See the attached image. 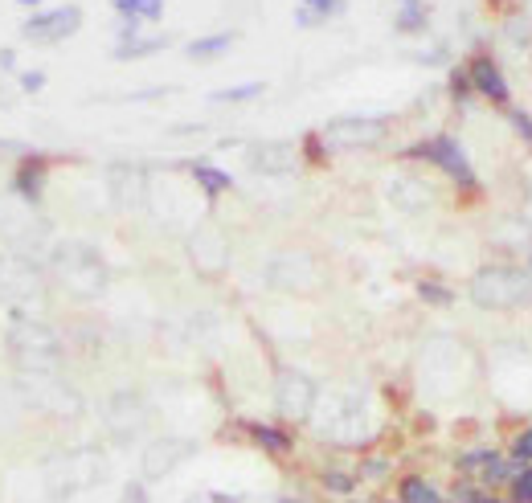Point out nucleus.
<instances>
[{"label": "nucleus", "instance_id": "nucleus-3", "mask_svg": "<svg viewBox=\"0 0 532 503\" xmlns=\"http://www.w3.org/2000/svg\"><path fill=\"white\" fill-rule=\"evenodd\" d=\"M9 352H13V360L21 364L25 373H37V377L54 373L58 364H62L58 336L46 324L29 319V315H13V324H9Z\"/></svg>", "mask_w": 532, "mask_h": 503}, {"label": "nucleus", "instance_id": "nucleus-34", "mask_svg": "<svg viewBox=\"0 0 532 503\" xmlns=\"http://www.w3.org/2000/svg\"><path fill=\"white\" fill-rule=\"evenodd\" d=\"M385 471H389V463H385V459H373V463H369V471H365V475H373V479H377V475H385Z\"/></svg>", "mask_w": 532, "mask_h": 503}, {"label": "nucleus", "instance_id": "nucleus-6", "mask_svg": "<svg viewBox=\"0 0 532 503\" xmlns=\"http://www.w3.org/2000/svg\"><path fill=\"white\" fill-rule=\"evenodd\" d=\"M410 156H422V160H434L442 172H447L459 189H467V193H475V172H471V160H467V152L459 148V140L455 135H434L430 144H422V148H410Z\"/></svg>", "mask_w": 532, "mask_h": 503}, {"label": "nucleus", "instance_id": "nucleus-31", "mask_svg": "<svg viewBox=\"0 0 532 503\" xmlns=\"http://www.w3.org/2000/svg\"><path fill=\"white\" fill-rule=\"evenodd\" d=\"M164 0H140V21H160Z\"/></svg>", "mask_w": 532, "mask_h": 503}, {"label": "nucleus", "instance_id": "nucleus-22", "mask_svg": "<svg viewBox=\"0 0 532 503\" xmlns=\"http://www.w3.org/2000/svg\"><path fill=\"white\" fill-rule=\"evenodd\" d=\"M512 495H516V503H532V467H524L512 479Z\"/></svg>", "mask_w": 532, "mask_h": 503}, {"label": "nucleus", "instance_id": "nucleus-30", "mask_svg": "<svg viewBox=\"0 0 532 503\" xmlns=\"http://www.w3.org/2000/svg\"><path fill=\"white\" fill-rule=\"evenodd\" d=\"M123 21H140V0H111Z\"/></svg>", "mask_w": 532, "mask_h": 503}, {"label": "nucleus", "instance_id": "nucleus-29", "mask_svg": "<svg viewBox=\"0 0 532 503\" xmlns=\"http://www.w3.org/2000/svg\"><path fill=\"white\" fill-rule=\"evenodd\" d=\"M115 503H152V499H148L144 483H127V487H123V495H119Z\"/></svg>", "mask_w": 532, "mask_h": 503}, {"label": "nucleus", "instance_id": "nucleus-21", "mask_svg": "<svg viewBox=\"0 0 532 503\" xmlns=\"http://www.w3.org/2000/svg\"><path fill=\"white\" fill-rule=\"evenodd\" d=\"M426 13H422V0H402V17H397V25L402 29H422Z\"/></svg>", "mask_w": 532, "mask_h": 503}, {"label": "nucleus", "instance_id": "nucleus-13", "mask_svg": "<svg viewBox=\"0 0 532 503\" xmlns=\"http://www.w3.org/2000/svg\"><path fill=\"white\" fill-rule=\"evenodd\" d=\"M193 176H197V185L209 193V197H217V193H226L234 180H230V172H221V168H213V164H193Z\"/></svg>", "mask_w": 532, "mask_h": 503}, {"label": "nucleus", "instance_id": "nucleus-15", "mask_svg": "<svg viewBox=\"0 0 532 503\" xmlns=\"http://www.w3.org/2000/svg\"><path fill=\"white\" fill-rule=\"evenodd\" d=\"M234 45V33H213V37H201L189 45V58H217V54H226Z\"/></svg>", "mask_w": 532, "mask_h": 503}, {"label": "nucleus", "instance_id": "nucleus-37", "mask_svg": "<svg viewBox=\"0 0 532 503\" xmlns=\"http://www.w3.org/2000/svg\"><path fill=\"white\" fill-rule=\"evenodd\" d=\"M492 5H508V0H492Z\"/></svg>", "mask_w": 532, "mask_h": 503}, {"label": "nucleus", "instance_id": "nucleus-8", "mask_svg": "<svg viewBox=\"0 0 532 503\" xmlns=\"http://www.w3.org/2000/svg\"><path fill=\"white\" fill-rule=\"evenodd\" d=\"M385 140V119L369 115H340L328 123V144L332 148H373Z\"/></svg>", "mask_w": 532, "mask_h": 503}, {"label": "nucleus", "instance_id": "nucleus-38", "mask_svg": "<svg viewBox=\"0 0 532 503\" xmlns=\"http://www.w3.org/2000/svg\"><path fill=\"white\" fill-rule=\"evenodd\" d=\"M528 274H532V258H528Z\"/></svg>", "mask_w": 532, "mask_h": 503}, {"label": "nucleus", "instance_id": "nucleus-14", "mask_svg": "<svg viewBox=\"0 0 532 503\" xmlns=\"http://www.w3.org/2000/svg\"><path fill=\"white\" fill-rule=\"evenodd\" d=\"M402 503H451L442 491H434L426 479H406L402 483Z\"/></svg>", "mask_w": 532, "mask_h": 503}, {"label": "nucleus", "instance_id": "nucleus-12", "mask_svg": "<svg viewBox=\"0 0 532 503\" xmlns=\"http://www.w3.org/2000/svg\"><path fill=\"white\" fill-rule=\"evenodd\" d=\"M246 160L262 176H287V172H295V148L291 144H275V140L246 148Z\"/></svg>", "mask_w": 532, "mask_h": 503}, {"label": "nucleus", "instance_id": "nucleus-19", "mask_svg": "<svg viewBox=\"0 0 532 503\" xmlns=\"http://www.w3.org/2000/svg\"><path fill=\"white\" fill-rule=\"evenodd\" d=\"M262 82H246V86H230V90H217L213 103H242V99H258L262 95Z\"/></svg>", "mask_w": 532, "mask_h": 503}, {"label": "nucleus", "instance_id": "nucleus-35", "mask_svg": "<svg viewBox=\"0 0 532 503\" xmlns=\"http://www.w3.org/2000/svg\"><path fill=\"white\" fill-rule=\"evenodd\" d=\"M21 5H41V0H21Z\"/></svg>", "mask_w": 532, "mask_h": 503}, {"label": "nucleus", "instance_id": "nucleus-1", "mask_svg": "<svg viewBox=\"0 0 532 503\" xmlns=\"http://www.w3.org/2000/svg\"><path fill=\"white\" fill-rule=\"evenodd\" d=\"M111 463L99 446H78V450H62L41 467V491L50 503H66L74 495H86L91 487H99L107 479Z\"/></svg>", "mask_w": 532, "mask_h": 503}, {"label": "nucleus", "instance_id": "nucleus-24", "mask_svg": "<svg viewBox=\"0 0 532 503\" xmlns=\"http://www.w3.org/2000/svg\"><path fill=\"white\" fill-rule=\"evenodd\" d=\"M37 172H41V164H25V172H21V180H17V189H21L29 201H37Z\"/></svg>", "mask_w": 532, "mask_h": 503}, {"label": "nucleus", "instance_id": "nucleus-20", "mask_svg": "<svg viewBox=\"0 0 532 503\" xmlns=\"http://www.w3.org/2000/svg\"><path fill=\"white\" fill-rule=\"evenodd\" d=\"M164 37H152V41H123L119 50H115V58H140V54H156V50H164Z\"/></svg>", "mask_w": 532, "mask_h": 503}, {"label": "nucleus", "instance_id": "nucleus-25", "mask_svg": "<svg viewBox=\"0 0 532 503\" xmlns=\"http://www.w3.org/2000/svg\"><path fill=\"white\" fill-rule=\"evenodd\" d=\"M418 295H422L426 303H451V299H455L447 287H438V283H418Z\"/></svg>", "mask_w": 532, "mask_h": 503}, {"label": "nucleus", "instance_id": "nucleus-16", "mask_svg": "<svg viewBox=\"0 0 532 503\" xmlns=\"http://www.w3.org/2000/svg\"><path fill=\"white\" fill-rule=\"evenodd\" d=\"M307 9H299V25H316L324 17H336L344 9V0H303Z\"/></svg>", "mask_w": 532, "mask_h": 503}, {"label": "nucleus", "instance_id": "nucleus-39", "mask_svg": "<svg viewBox=\"0 0 532 503\" xmlns=\"http://www.w3.org/2000/svg\"><path fill=\"white\" fill-rule=\"evenodd\" d=\"M528 9H532V0H528Z\"/></svg>", "mask_w": 532, "mask_h": 503}, {"label": "nucleus", "instance_id": "nucleus-18", "mask_svg": "<svg viewBox=\"0 0 532 503\" xmlns=\"http://www.w3.org/2000/svg\"><path fill=\"white\" fill-rule=\"evenodd\" d=\"M520 471H516V463H508V459H500V454H496V459L492 463H487L483 471H479V479L487 483V487H500V483H512Z\"/></svg>", "mask_w": 532, "mask_h": 503}, {"label": "nucleus", "instance_id": "nucleus-9", "mask_svg": "<svg viewBox=\"0 0 532 503\" xmlns=\"http://www.w3.org/2000/svg\"><path fill=\"white\" fill-rule=\"evenodd\" d=\"M189 454H193V442H185V438H156V442L144 450V463H140L144 483H156V479L172 475L176 467L189 459Z\"/></svg>", "mask_w": 532, "mask_h": 503}, {"label": "nucleus", "instance_id": "nucleus-36", "mask_svg": "<svg viewBox=\"0 0 532 503\" xmlns=\"http://www.w3.org/2000/svg\"><path fill=\"white\" fill-rule=\"evenodd\" d=\"M279 503H299V499H279Z\"/></svg>", "mask_w": 532, "mask_h": 503}, {"label": "nucleus", "instance_id": "nucleus-23", "mask_svg": "<svg viewBox=\"0 0 532 503\" xmlns=\"http://www.w3.org/2000/svg\"><path fill=\"white\" fill-rule=\"evenodd\" d=\"M324 487H328V491H336V495H352L357 479H352V475H340V471H328V475H324Z\"/></svg>", "mask_w": 532, "mask_h": 503}, {"label": "nucleus", "instance_id": "nucleus-26", "mask_svg": "<svg viewBox=\"0 0 532 503\" xmlns=\"http://www.w3.org/2000/svg\"><path fill=\"white\" fill-rule=\"evenodd\" d=\"M512 459H516V463H532V430H524V434L512 442Z\"/></svg>", "mask_w": 532, "mask_h": 503}, {"label": "nucleus", "instance_id": "nucleus-7", "mask_svg": "<svg viewBox=\"0 0 532 503\" xmlns=\"http://www.w3.org/2000/svg\"><path fill=\"white\" fill-rule=\"evenodd\" d=\"M275 405H279V414H283V418L303 422V418L316 409V381H312V377H303V373H295V369L279 373Z\"/></svg>", "mask_w": 532, "mask_h": 503}, {"label": "nucleus", "instance_id": "nucleus-4", "mask_svg": "<svg viewBox=\"0 0 532 503\" xmlns=\"http://www.w3.org/2000/svg\"><path fill=\"white\" fill-rule=\"evenodd\" d=\"M54 270H58V279H62L74 295H82V299H95V295L107 287V266H103V258H99L91 246H78V242L58 246Z\"/></svg>", "mask_w": 532, "mask_h": 503}, {"label": "nucleus", "instance_id": "nucleus-32", "mask_svg": "<svg viewBox=\"0 0 532 503\" xmlns=\"http://www.w3.org/2000/svg\"><path fill=\"white\" fill-rule=\"evenodd\" d=\"M463 503H504L496 495H483V491H463Z\"/></svg>", "mask_w": 532, "mask_h": 503}, {"label": "nucleus", "instance_id": "nucleus-28", "mask_svg": "<svg viewBox=\"0 0 532 503\" xmlns=\"http://www.w3.org/2000/svg\"><path fill=\"white\" fill-rule=\"evenodd\" d=\"M492 459H496V450H475V454H467V459H463L459 467H463V471H483Z\"/></svg>", "mask_w": 532, "mask_h": 503}, {"label": "nucleus", "instance_id": "nucleus-11", "mask_svg": "<svg viewBox=\"0 0 532 503\" xmlns=\"http://www.w3.org/2000/svg\"><path fill=\"white\" fill-rule=\"evenodd\" d=\"M467 78H471V86L479 90L487 103H496V107H508V103H512V90H508V82H504V70H500L492 58H475V62L467 66Z\"/></svg>", "mask_w": 532, "mask_h": 503}, {"label": "nucleus", "instance_id": "nucleus-10", "mask_svg": "<svg viewBox=\"0 0 532 503\" xmlns=\"http://www.w3.org/2000/svg\"><path fill=\"white\" fill-rule=\"evenodd\" d=\"M78 25H82L78 5H58V9H46V13L29 17V21H25V37H33V41H62V37H70Z\"/></svg>", "mask_w": 532, "mask_h": 503}, {"label": "nucleus", "instance_id": "nucleus-5", "mask_svg": "<svg viewBox=\"0 0 532 503\" xmlns=\"http://www.w3.org/2000/svg\"><path fill=\"white\" fill-rule=\"evenodd\" d=\"M316 426H320V434L332 438V442H352V438H361V430H365V397H361V393L324 397L320 414H316Z\"/></svg>", "mask_w": 532, "mask_h": 503}, {"label": "nucleus", "instance_id": "nucleus-17", "mask_svg": "<svg viewBox=\"0 0 532 503\" xmlns=\"http://www.w3.org/2000/svg\"><path fill=\"white\" fill-rule=\"evenodd\" d=\"M250 438L262 446V450H271V454H287L291 450V438L283 430H271V426H250Z\"/></svg>", "mask_w": 532, "mask_h": 503}, {"label": "nucleus", "instance_id": "nucleus-33", "mask_svg": "<svg viewBox=\"0 0 532 503\" xmlns=\"http://www.w3.org/2000/svg\"><path fill=\"white\" fill-rule=\"evenodd\" d=\"M41 82H46V74H25V78H21V86H25V90H37Z\"/></svg>", "mask_w": 532, "mask_h": 503}, {"label": "nucleus", "instance_id": "nucleus-27", "mask_svg": "<svg viewBox=\"0 0 532 503\" xmlns=\"http://www.w3.org/2000/svg\"><path fill=\"white\" fill-rule=\"evenodd\" d=\"M508 119H512V127L520 131V140H524V144H532V119H528L524 111H516V107H508Z\"/></svg>", "mask_w": 532, "mask_h": 503}, {"label": "nucleus", "instance_id": "nucleus-2", "mask_svg": "<svg viewBox=\"0 0 532 503\" xmlns=\"http://www.w3.org/2000/svg\"><path fill=\"white\" fill-rule=\"evenodd\" d=\"M471 299L483 311L532 307V274L520 266H483L471 279Z\"/></svg>", "mask_w": 532, "mask_h": 503}]
</instances>
